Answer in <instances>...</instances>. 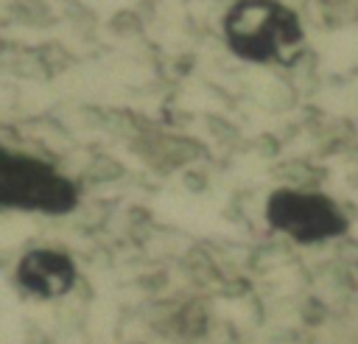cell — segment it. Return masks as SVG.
<instances>
[{"instance_id": "277c9868", "label": "cell", "mask_w": 358, "mask_h": 344, "mask_svg": "<svg viewBox=\"0 0 358 344\" xmlns=\"http://www.w3.org/2000/svg\"><path fill=\"white\" fill-rule=\"evenodd\" d=\"M17 282L34 296L56 299L73 288L76 263L56 249H31L17 266Z\"/></svg>"}, {"instance_id": "6da1fadb", "label": "cell", "mask_w": 358, "mask_h": 344, "mask_svg": "<svg viewBox=\"0 0 358 344\" xmlns=\"http://www.w3.org/2000/svg\"><path fill=\"white\" fill-rule=\"evenodd\" d=\"M229 50L257 64H294L302 56L299 17L280 0H235L224 14Z\"/></svg>"}, {"instance_id": "7a4b0ae2", "label": "cell", "mask_w": 358, "mask_h": 344, "mask_svg": "<svg viewBox=\"0 0 358 344\" xmlns=\"http://www.w3.org/2000/svg\"><path fill=\"white\" fill-rule=\"evenodd\" d=\"M0 204L11 210L62 215L78 204V187L62 176L53 165L3 151L0 154Z\"/></svg>"}, {"instance_id": "3957f363", "label": "cell", "mask_w": 358, "mask_h": 344, "mask_svg": "<svg viewBox=\"0 0 358 344\" xmlns=\"http://www.w3.org/2000/svg\"><path fill=\"white\" fill-rule=\"evenodd\" d=\"M266 221L296 243H322L347 232L350 221L341 207L324 193L274 190L266 201Z\"/></svg>"}]
</instances>
